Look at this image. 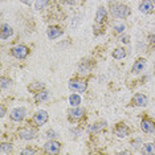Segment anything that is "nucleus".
Instances as JSON below:
<instances>
[{"instance_id": "2eb2a0df", "label": "nucleus", "mask_w": 155, "mask_h": 155, "mask_svg": "<svg viewBox=\"0 0 155 155\" xmlns=\"http://www.w3.org/2000/svg\"><path fill=\"white\" fill-rule=\"evenodd\" d=\"M13 35V29L9 24H3L2 25V38L3 40H7Z\"/></svg>"}, {"instance_id": "c85d7f7f", "label": "nucleus", "mask_w": 155, "mask_h": 155, "mask_svg": "<svg viewBox=\"0 0 155 155\" xmlns=\"http://www.w3.org/2000/svg\"><path fill=\"white\" fill-rule=\"evenodd\" d=\"M149 41L150 43H155V33H153V35H149Z\"/></svg>"}, {"instance_id": "c756f323", "label": "nucleus", "mask_w": 155, "mask_h": 155, "mask_svg": "<svg viewBox=\"0 0 155 155\" xmlns=\"http://www.w3.org/2000/svg\"><path fill=\"white\" fill-rule=\"evenodd\" d=\"M48 138H53V137H56V133L54 131H48Z\"/></svg>"}, {"instance_id": "473e14b6", "label": "nucleus", "mask_w": 155, "mask_h": 155, "mask_svg": "<svg viewBox=\"0 0 155 155\" xmlns=\"http://www.w3.org/2000/svg\"><path fill=\"white\" fill-rule=\"evenodd\" d=\"M65 3H68V4H74L76 3V0H64Z\"/></svg>"}, {"instance_id": "cd10ccee", "label": "nucleus", "mask_w": 155, "mask_h": 155, "mask_svg": "<svg viewBox=\"0 0 155 155\" xmlns=\"http://www.w3.org/2000/svg\"><path fill=\"white\" fill-rule=\"evenodd\" d=\"M21 154H23V155H27V154H35V150H32V149H27V150H24Z\"/></svg>"}, {"instance_id": "412c9836", "label": "nucleus", "mask_w": 155, "mask_h": 155, "mask_svg": "<svg viewBox=\"0 0 155 155\" xmlns=\"http://www.w3.org/2000/svg\"><path fill=\"white\" fill-rule=\"evenodd\" d=\"M69 104L72 105V107L78 106V105L81 104V97L78 96V94H72V96L69 97Z\"/></svg>"}, {"instance_id": "5701e85b", "label": "nucleus", "mask_w": 155, "mask_h": 155, "mask_svg": "<svg viewBox=\"0 0 155 155\" xmlns=\"http://www.w3.org/2000/svg\"><path fill=\"white\" fill-rule=\"evenodd\" d=\"M48 4H49V0H36L35 2V8L37 11H40V9H44Z\"/></svg>"}, {"instance_id": "bb28decb", "label": "nucleus", "mask_w": 155, "mask_h": 155, "mask_svg": "<svg viewBox=\"0 0 155 155\" xmlns=\"http://www.w3.org/2000/svg\"><path fill=\"white\" fill-rule=\"evenodd\" d=\"M125 25H117V27H115L114 28V29H115V32H117V33H121V32H123V31H125Z\"/></svg>"}, {"instance_id": "f03ea898", "label": "nucleus", "mask_w": 155, "mask_h": 155, "mask_svg": "<svg viewBox=\"0 0 155 155\" xmlns=\"http://www.w3.org/2000/svg\"><path fill=\"white\" fill-rule=\"evenodd\" d=\"M29 53V49L25 45H16L11 49V54L17 60H24Z\"/></svg>"}, {"instance_id": "ddd939ff", "label": "nucleus", "mask_w": 155, "mask_h": 155, "mask_svg": "<svg viewBox=\"0 0 155 155\" xmlns=\"http://www.w3.org/2000/svg\"><path fill=\"white\" fill-rule=\"evenodd\" d=\"M47 35L49 38H57L62 35V29L60 27H49L47 31Z\"/></svg>"}, {"instance_id": "aec40b11", "label": "nucleus", "mask_w": 155, "mask_h": 155, "mask_svg": "<svg viewBox=\"0 0 155 155\" xmlns=\"http://www.w3.org/2000/svg\"><path fill=\"white\" fill-rule=\"evenodd\" d=\"M142 154H155V144L154 143H146V144H143Z\"/></svg>"}, {"instance_id": "9d476101", "label": "nucleus", "mask_w": 155, "mask_h": 155, "mask_svg": "<svg viewBox=\"0 0 155 155\" xmlns=\"http://www.w3.org/2000/svg\"><path fill=\"white\" fill-rule=\"evenodd\" d=\"M139 11L142 13H151L154 11V5L150 0H143L139 4Z\"/></svg>"}, {"instance_id": "7ed1b4c3", "label": "nucleus", "mask_w": 155, "mask_h": 155, "mask_svg": "<svg viewBox=\"0 0 155 155\" xmlns=\"http://www.w3.org/2000/svg\"><path fill=\"white\" fill-rule=\"evenodd\" d=\"M87 87V84L85 82V81L82 80H70L69 81V89L73 90V91H78V93H84V91L86 90Z\"/></svg>"}, {"instance_id": "4be33fe9", "label": "nucleus", "mask_w": 155, "mask_h": 155, "mask_svg": "<svg viewBox=\"0 0 155 155\" xmlns=\"http://www.w3.org/2000/svg\"><path fill=\"white\" fill-rule=\"evenodd\" d=\"M0 153L3 155L12 153V144L11 143H2V146H0Z\"/></svg>"}, {"instance_id": "6e6552de", "label": "nucleus", "mask_w": 155, "mask_h": 155, "mask_svg": "<svg viewBox=\"0 0 155 155\" xmlns=\"http://www.w3.org/2000/svg\"><path fill=\"white\" fill-rule=\"evenodd\" d=\"M140 129H142L143 133L151 134L155 131V123H154V121H151L149 118H144L143 121L140 122Z\"/></svg>"}, {"instance_id": "7c9ffc66", "label": "nucleus", "mask_w": 155, "mask_h": 155, "mask_svg": "<svg viewBox=\"0 0 155 155\" xmlns=\"http://www.w3.org/2000/svg\"><path fill=\"white\" fill-rule=\"evenodd\" d=\"M129 36H123L122 38H121V41H122V43H129Z\"/></svg>"}, {"instance_id": "1a4fd4ad", "label": "nucleus", "mask_w": 155, "mask_h": 155, "mask_svg": "<svg viewBox=\"0 0 155 155\" xmlns=\"http://www.w3.org/2000/svg\"><path fill=\"white\" fill-rule=\"evenodd\" d=\"M149 104V100H147V97L144 96L142 93H137L135 96L133 98V105L134 106H146V105Z\"/></svg>"}, {"instance_id": "a878e982", "label": "nucleus", "mask_w": 155, "mask_h": 155, "mask_svg": "<svg viewBox=\"0 0 155 155\" xmlns=\"http://www.w3.org/2000/svg\"><path fill=\"white\" fill-rule=\"evenodd\" d=\"M89 69L90 68L86 65V62H82V64L80 65V73H81V74H86V73L89 72Z\"/></svg>"}, {"instance_id": "72a5a7b5", "label": "nucleus", "mask_w": 155, "mask_h": 155, "mask_svg": "<svg viewBox=\"0 0 155 155\" xmlns=\"http://www.w3.org/2000/svg\"><path fill=\"white\" fill-rule=\"evenodd\" d=\"M0 115H2V117H4V115H5V107L4 106H2V114H0Z\"/></svg>"}, {"instance_id": "f257e3e1", "label": "nucleus", "mask_w": 155, "mask_h": 155, "mask_svg": "<svg viewBox=\"0 0 155 155\" xmlns=\"http://www.w3.org/2000/svg\"><path fill=\"white\" fill-rule=\"evenodd\" d=\"M110 12H111V15L114 16V17H118V19H125V17H127L130 15V8L127 5H125V4H115V5H113L111 8H110Z\"/></svg>"}, {"instance_id": "0eeeda50", "label": "nucleus", "mask_w": 155, "mask_h": 155, "mask_svg": "<svg viewBox=\"0 0 155 155\" xmlns=\"http://www.w3.org/2000/svg\"><path fill=\"white\" fill-rule=\"evenodd\" d=\"M48 113L45 111V110H40V111H37L36 114H35V117H33V123L36 126H41V125H44V123H47L48 122Z\"/></svg>"}, {"instance_id": "dca6fc26", "label": "nucleus", "mask_w": 155, "mask_h": 155, "mask_svg": "<svg viewBox=\"0 0 155 155\" xmlns=\"http://www.w3.org/2000/svg\"><path fill=\"white\" fill-rule=\"evenodd\" d=\"M106 15H107L106 9H105L104 7H100V8H98V11H97V13H96V21L97 23H102L105 19H106Z\"/></svg>"}, {"instance_id": "393cba45", "label": "nucleus", "mask_w": 155, "mask_h": 155, "mask_svg": "<svg viewBox=\"0 0 155 155\" xmlns=\"http://www.w3.org/2000/svg\"><path fill=\"white\" fill-rule=\"evenodd\" d=\"M0 85H2L3 89H7V87H9V86L12 85V81L9 80V78H5V77H3V78H2V84H0Z\"/></svg>"}, {"instance_id": "9b49d317", "label": "nucleus", "mask_w": 155, "mask_h": 155, "mask_svg": "<svg viewBox=\"0 0 155 155\" xmlns=\"http://www.w3.org/2000/svg\"><path fill=\"white\" fill-rule=\"evenodd\" d=\"M114 133H115V135L117 137H119V138H125V137L129 135L130 130H129V127L126 125H118L117 127L114 129Z\"/></svg>"}, {"instance_id": "6ab92c4d", "label": "nucleus", "mask_w": 155, "mask_h": 155, "mask_svg": "<svg viewBox=\"0 0 155 155\" xmlns=\"http://www.w3.org/2000/svg\"><path fill=\"white\" fill-rule=\"evenodd\" d=\"M113 57L115 60H122L126 57V51L123 48H117L114 52H113Z\"/></svg>"}, {"instance_id": "2f4dec72", "label": "nucleus", "mask_w": 155, "mask_h": 155, "mask_svg": "<svg viewBox=\"0 0 155 155\" xmlns=\"http://www.w3.org/2000/svg\"><path fill=\"white\" fill-rule=\"evenodd\" d=\"M21 3H24V4H27V5H31V3H32V0H20Z\"/></svg>"}, {"instance_id": "39448f33", "label": "nucleus", "mask_w": 155, "mask_h": 155, "mask_svg": "<svg viewBox=\"0 0 155 155\" xmlns=\"http://www.w3.org/2000/svg\"><path fill=\"white\" fill-rule=\"evenodd\" d=\"M25 115H27L25 107H16L11 111V119L15 122H21L25 118Z\"/></svg>"}, {"instance_id": "f704fd0d", "label": "nucleus", "mask_w": 155, "mask_h": 155, "mask_svg": "<svg viewBox=\"0 0 155 155\" xmlns=\"http://www.w3.org/2000/svg\"><path fill=\"white\" fill-rule=\"evenodd\" d=\"M151 2H155V0H151Z\"/></svg>"}, {"instance_id": "b1692460", "label": "nucleus", "mask_w": 155, "mask_h": 155, "mask_svg": "<svg viewBox=\"0 0 155 155\" xmlns=\"http://www.w3.org/2000/svg\"><path fill=\"white\" fill-rule=\"evenodd\" d=\"M43 87H44L43 84L35 82V84H32V85H29V87H28V89H29V90H36V93H37V91H40L41 89H43Z\"/></svg>"}, {"instance_id": "20e7f679", "label": "nucleus", "mask_w": 155, "mask_h": 155, "mask_svg": "<svg viewBox=\"0 0 155 155\" xmlns=\"http://www.w3.org/2000/svg\"><path fill=\"white\" fill-rule=\"evenodd\" d=\"M60 149H61V143L57 140H48L44 144V150L47 154H57Z\"/></svg>"}, {"instance_id": "423d86ee", "label": "nucleus", "mask_w": 155, "mask_h": 155, "mask_svg": "<svg viewBox=\"0 0 155 155\" xmlns=\"http://www.w3.org/2000/svg\"><path fill=\"white\" fill-rule=\"evenodd\" d=\"M19 137L24 140H31V139H35L37 137V133L35 130L29 129V127H23L19 130Z\"/></svg>"}, {"instance_id": "4468645a", "label": "nucleus", "mask_w": 155, "mask_h": 155, "mask_svg": "<svg viewBox=\"0 0 155 155\" xmlns=\"http://www.w3.org/2000/svg\"><path fill=\"white\" fill-rule=\"evenodd\" d=\"M68 114H69L70 119H80L84 115V109L74 106L73 109H70V110L68 111Z\"/></svg>"}, {"instance_id": "f8f14e48", "label": "nucleus", "mask_w": 155, "mask_h": 155, "mask_svg": "<svg viewBox=\"0 0 155 155\" xmlns=\"http://www.w3.org/2000/svg\"><path fill=\"white\" fill-rule=\"evenodd\" d=\"M144 66H146V60H144V58H139V60H137L135 64L133 65L131 72L134 73V74H138V73H140L144 69Z\"/></svg>"}, {"instance_id": "a211bd4d", "label": "nucleus", "mask_w": 155, "mask_h": 155, "mask_svg": "<svg viewBox=\"0 0 155 155\" xmlns=\"http://www.w3.org/2000/svg\"><path fill=\"white\" fill-rule=\"evenodd\" d=\"M104 127H106V122H98V123H93L89 126V133H97L101 131Z\"/></svg>"}, {"instance_id": "f3484780", "label": "nucleus", "mask_w": 155, "mask_h": 155, "mask_svg": "<svg viewBox=\"0 0 155 155\" xmlns=\"http://www.w3.org/2000/svg\"><path fill=\"white\" fill-rule=\"evenodd\" d=\"M48 97H49V91L40 90V91H37V93L35 94V101H36V102H41V101L48 100Z\"/></svg>"}]
</instances>
